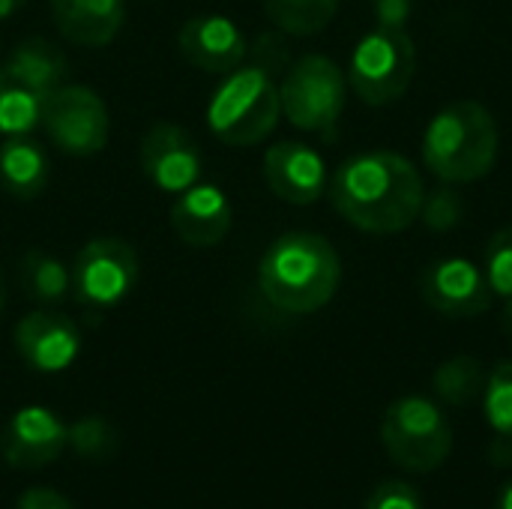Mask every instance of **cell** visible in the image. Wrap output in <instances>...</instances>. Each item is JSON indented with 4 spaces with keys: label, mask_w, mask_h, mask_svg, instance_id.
Instances as JSON below:
<instances>
[{
    "label": "cell",
    "mask_w": 512,
    "mask_h": 509,
    "mask_svg": "<svg viewBox=\"0 0 512 509\" xmlns=\"http://www.w3.org/2000/svg\"><path fill=\"white\" fill-rule=\"evenodd\" d=\"M330 201L342 219L366 234H399L420 219L426 186L411 159L390 150H369L339 165Z\"/></svg>",
    "instance_id": "1"
},
{
    "label": "cell",
    "mask_w": 512,
    "mask_h": 509,
    "mask_svg": "<svg viewBox=\"0 0 512 509\" xmlns=\"http://www.w3.org/2000/svg\"><path fill=\"white\" fill-rule=\"evenodd\" d=\"M342 282V261L333 243L312 231H288L270 243L258 264V288L288 315L324 309Z\"/></svg>",
    "instance_id": "2"
},
{
    "label": "cell",
    "mask_w": 512,
    "mask_h": 509,
    "mask_svg": "<svg viewBox=\"0 0 512 509\" xmlns=\"http://www.w3.org/2000/svg\"><path fill=\"white\" fill-rule=\"evenodd\" d=\"M498 159V123L474 99L441 108L423 135V162L444 183L483 180Z\"/></svg>",
    "instance_id": "3"
},
{
    "label": "cell",
    "mask_w": 512,
    "mask_h": 509,
    "mask_svg": "<svg viewBox=\"0 0 512 509\" xmlns=\"http://www.w3.org/2000/svg\"><path fill=\"white\" fill-rule=\"evenodd\" d=\"M282 114V99L273 75L261 66H237L213 90L207 123L210 132L231 147H252L264 141Z\"/></svg>",
    "instance_id": "4"
},
{
    "label": "cell",
    "mask_w": 512,
    "mask_h": 509,
    "mask_svg": "<svg viewBox=\"0 0 512 509\" xmlns=\"http://www.w3.org/2000/svg\"><path fill=\"white\" fill-rule=\"evenodd\" d=\"M381 441L399 468L429 474L447 462L453 450V429L438 402L426 396H402L384 411Z\"/></svg>",
    "instance_id": "5"
},
{
    "label": "cell",
    "mask_w": 512,
    "mask_h": 509,
    "mask_svg": "<svg viewBox=\"0 0 512 509\" xmlns=\"http://www.w3.org/2000/svg\"><path fill=\"white\" fill-rule=\"evenodd\" d=\"M417 72V45L405 27L369 30L348 66V84L369 105H390L405 96Z\"/></svg>",
    "instance_id": "6"
},
{
    "label": "cell",
    "mask_w": 512,
    "mask_h": 509,
    "mask_svg": "<svg viewBox=\"0 0 512 509\" xmlns=\"http://www.w3.org/2000/svg\"><path fill=\"white\" fill-rule=\"evenodd\" d=\"M348 78L324 54H306L285 72L279 84L282 114L303 132L330 135L345 111Z\"/></svg>",
    "instance_id": "7"
},
{
    "label": "cell",
    "mask_w": 512,
    "mask_h": 509,
    "mask_svg": "<svg viewBox=\"0 0 512 509\" xmlns=\"http://www.w3.org/2000/svg\"><path fill=\"white\" fill-rule=\"evenodd\" d=\"M138 276V255L126 240L96 237L72 261V294L87 312H108L132 294Z\"/></svg>",
    "instance_id": "8"
},
{
    "label": "cell",
    "mask_w": 512,
    "mask_h": 509,
    "mask_svg": "<svg viewBox=\"0 0 512 509\" xmlns=\"http://www.w3.org/2000/svg\"><path fill=\"white\" fill-rule=\"evenodd\" d=\"M42 126L54 147L72 156H93L108 144V108L102 96L84 84H60L45 99Z\"/></svg>",
    "instance_id": "9"
},
{
    "label": "cell",
    "mask_w": 512,
    "mask_h": 509,
    "mask_svg": "<svg viewBox=\"0 0 512 509\" xmlns=\"http://www.w3.org/2000/svg\"><path fill=\"white\" fill-rule=\"evenodd\" d=\"M138 162L144 177L168 192V195H180L183 189H189L192 183H198L201 177V147L192 138L189 129H183L180 123H153L138 147Z\"/></svg>",
    "instance_id": "10"
},
{
    "label": "cell",
    "mask_w": 512,
    "mask_h": 509,
    "mask_svg": "<svg viewBox=\"0 0 512 509\" xmlns=\"http://www.w3.org/2000/svg\"><path fill=\"white\" fill-rule=\"evenodd\" d=\"M423 300L444 318H477L492 306L486 273L465 258H438L420 276Z\"/></svg>",
    "instance_id": "11"
},
{
    "label": "cell",
    "mask_w": 512,
    "mask_h": 509,
    "mask_svg": "<svg viewBox=\"0 0 512 509\" xmlns=\"http://www.w3.org/2000/svg\"><path fill=\"white\" fill-rule=\"evenodd\" d=\"M69 444V429L63 420L39 405L21 408L12 414V420L3 429L0 453L9 468L33 471L42 465H51Z\"/></svg>",
    "instance_id": "12"
},
{
    "label": "cell",
    "mask_w": 512,
    "mask_h": 509,
    "mask_svg": "<svg viewBox=\"0 0 512 509\" xmlns=\"http://www.w3.org/2000/svg\"><path fill=\"white\" fill-rule=\"evenodd\" d=\"M15 351L21 360L45 375L63 372L75 363L81 351V336L72 318L60 312H30L15 324Z\"/></svg>",
    "instance_id": "13"
},
{
    "label": "cell",
    "mask_w": 512,
    "mask_h": 509,
    "mask_svg": "<svg viewBox=\"0 0 512 509\" xmlns=\"http://www.w3.org/2000/svg\"><path fill=\"white\" fill-rule=\"evenodd\" d=\"M264 180L270 192L288 204H315L327 189V165L318 150L300 141L273 144L264 153Z\"/></svg>",
    "instance_id": "14"
},
{
    "label": "cell",
    "mask_w": 512,
    "mask_h": 509,
    "mask_svg": "<svg viewBox=\"0 0 512 509\" xmlns=\"http://www.w3.org/2000/svg\"><path fill=\"white\" fill-rule=\"evenodd\" d=\"M234 222V207L216 183H192L171 207L174 234L192 249H210L225 240Z\"/></svg>",
    "instance_id": "15"
},
{
    "label": "cell",
    "mask_w": 512,
    "mask_h": 509,
    "mask_svg": "<svg viewBox=\"0 0 512 509\" xmlns=\"http://www.w3.org/2000/svg\"><path fill=\"white\" fill-rule=\"evenodd\" d=\"M180 54L204 72H231L246 57L243 30L225 15H195L177 33Z\"/></svg>",
    "instance_id": "16"
},
{
    "label": "cell",
    "mask_w": 512,
    "mask_h": 509,
    "mask_svg": "<svg viewBox=\"0 0 512 509\" xmlns=\"http://www.w3.org/2000/svg\"><path fill=\"white\" fill-rule=\"evenodd\" d=\"M123 0H51L57 30L75 45H108L123 27Z\"/></svg>",
    "instance_id": "17"
},
{
    "label": "cell",
    "mask_w": 512,
    "mask_h": 509,
    "mask_svg": "<svg viewBox=\"0 0 512 509\" xmlns=\"http://www.w3.org/2000/svg\"><path fill=\"white\" fill-rule=\"evenodd\" d=\"M51 180V162L48 153L24 138V135H12L3 147H0V186L21 201H33L45 192Z\"/></svg>",
    "instance_id": "18"
},
{
    "label": "cell",
    "mask_w": 512,
    "mask_h": 509,
    "mask_svg": "<svg viewBox=\"0 0 512 509\" xmlns=\"http://www.w3.org/2000/svg\"><path fill=\"white\" fill-rule=\"evenodd\" d=\"M3 69H9L21 81L33 84L36 90L51 93L60 84H66L69 60H66V54H63V48L57 42H51L45 36H27L9 51Z\"/></svg>",
    "instance_id": "19"
},
{
    "label": "cell",
    "mask_w": 512,
    "mask_h": 509,
    "mask_svg": "<svg viewBox=\"0 0 512 509\" xmlns=\"http://www.w3.org/2000/svg\"><path fill=\"white\" fill-rule=\"evenodd\" d=\"M48 93L0 66V135H27L42 123Z\"/></svg>",
    "instance_id": "20"
},
{
    "label": "cell",
    "mask_w": 512,
    "mask_h": 509,
    "mask_svg": "<svg viewBox=\"0 0 512 509\" xmlns=\"http://www.w3.org/2000/svg\"><path fill=\"white\" fill-rule=\"evenodd\" d=\"M21 285L36 303L54 306V303H63L69 297L72 270L60 258H54L51 252L30 249L21 258Z\"/></svg>",
    "instance_id": "21"
},
{
    "label": "cell",
    "mask_w": 512,
    "mask_h": 509,
    "mask_svg": "<svg viewBox=\"0 0 512 509\" xmlns=\"http://www.w3.org/2000/svg\"><path fill=\"white\" fill-rule=\"evenodd\" d=\"M339 9V0H264L267 18L291 36L321 33Z\"/></svg>",
    "instance_id": "22"
},
{
    "label": "cell",
    "mask_w": 512,
    "mask_h": 509,
    "mask_svg": "<svg viewBox=\"0 0 512 509\" xmlns=\"http://www.w3.org/2000/svg\"><path fill=\"white\" fill-rule=\"evenodd\" d=\"M483 366L474 357H453L435 372V393L444 405H468L483 393Z\"/></svg>",
    "instance_id": "23"
},
{
    "label": "cell",
    "mask_w": 512,
    "mask_h": 509,
    "mask_svg": "<svg viewBox=\"0 0 512 509\" xmlns=\"http://www.w3.org/2000/svg\"><path fill=\"white\" fill-rule=\"evenodd\" d=\"M483 411L489 426L512 438V360H504L492 369V375L486 378L483 387Z\"/></svg>",
    "instance_id": "24"
},
{
    "label": "cell",
    "mask_w": 512,
    "mask_h": 509,
    "mask_svg": "<svg viewBox=\"0 0 512 509\" xmlns=\"http://www.w3.org/2000/svg\"><path fill=\"white\" fill-rule=\"evenodd\" d=\"M69 444L84 459H105L108 453H114L117 435L102 417H84L69 429Z\"/></svg>",
    "instance_id": "25"
},
{
    "label": "cell",
    "mask_w": 512,
    "mask_h": 509,
    "mask_svg": "<svg viewBox=\"0 0 512 509\" xmlns=\"http://www.w3.org/2000/svg\"><path fill=\"white\" fill-rule=\"evenodd\" d=\"M486 279L495 294L512 297V225L501 228L486 246Z\"/></svg>",
    "instance_id": "26"
},
{
    "label": "cell",
    "mask_w": 512,
    "mask_h": 509,
    "mask_svg": "<svg viewBox=\"0 0 512 509\" xmlns=\"http://www.w3.org/2000/svg\"><path fill=\"white\" fill-rule=\"evenodd\" d=\"M462 213H465V201H462V195L456 189H438V192L426 195L423 198V210H420L423 222L432 231H450V228H456L459 219H462Z\"/></svg>",
    "instance_id": "27"
},
{
    "label": "cell",
    "mask_w": 512,
    "mask_h": 509,
    "mask_svg": "<svg viewBox=\"0 0 512 509\" xmlns=\"http://www.w3.org/2000/svg\"><path fill=\"white\" fill-rule=\"evenodd\" d=\"M366 509H423V498L414 486L402 480H387L369 495Z\"/></svg>",
    "instance_id": "28"
},
{
    "label": "cell",
    "mask_w": 512,
    "mask_h": 509,
    "mask_svg": "<svg viewBox=\"0 0 512 509\" xmlns=\"http://www.w3.org/2000/svg\"><path fill=\"white\" fill-rule=\"evenodd\" d=\"M255 66L267 69L270 75L282 72L288 66V45L276 36H261L255 48Z\"/></svg>",
    "instance_id": "29"
},
{
    "label": "cell",
    "mask_w": 512,
    "mask_h": 509,
    "mask_svg": "<svg viewBox=\"0 0 512 509\" xmlns=\"http://www.w3.org/2000/svg\"><path fill=\"white\" fill-rule=\"evenodd\" d=\"M414 0H375V15L381 27H405Z\"/></svg>",
    "instance_id": "30"
},
{
    "label": "cell",
    "mask_w": 512,
    "mask_h": 509,
    "mask_svg": "<svg viewBox=\"0 0 512 509\" xmlns=\"http://www.w3.org/2000/svg\"><path fill=\"white\" fill-rule=\"evenodd\" d=\"M15 509H75L60 492L54 489H30L21 495L18 507Z\"/></svg>",
    "instance_id": "31"
},
{
    "label": "cell",
    "mask_w": 512,
    "mask_h": 509,
    "mask_svg": "<svg viewBox=\"0 0 512 509\" xmlns=\"http://www.w3.org/2000/svg\"><path fill=\"white\" fill-rule=\"evenodd\" d=\"M498 465H512V438H504L501 435V441L492 447V453H489Z\"/></svg>",
    "instance_id": "32"
},
{
    "label": "cell",
    "mask_w": 512,
    "mask_h": 509,
    "mask_svg": "<svg viewBox=\"0 0 512 509\" xmlns=\"http://www.w3.org/2000/svg\"><path fill=\"white\" fill-rule=\"evenodd\" d=\"M27 0H0V18H9V15H15L21 6H24Z\"/></svg>",
    "instance_id": "33"
},
{
    "label": "cell",
    "mask_w": 512,
    "mask_h": 509,
    "mask_svg": "<svg viewBox=\"0 0 512 509\" xmlns=\"http://www.w3.org/2000/svg\"><path fill=\"white\" fill-rule=\"evenodd\" d=\"M501 327L512 339V297H507V306H504V315H501Z\"/></svg>",
    "instance_id": "34"
},
{
    "label": "cell",
    "mask_w": 512,
    "mask_h": 509,
    "mask_svg": "<svg viewBox=\"0 0 512 509\" xmlns=\"http://www.w3.org/2000/svg\"><path fill=\"white\" fill-rule=\"evenodd\" d=\"M498 509H512V483L504 486V492H501V498H498Z\"/></svg>",
    "instance_id": "35"
},
{
    "label": "cell",
    "mask_w": 512,
    "mask_h": 509,
    "mask_svg": "<svg viewBox=\"0 0 512 509\" xmlns=\"http://www.w3.org/2000/svg\"><path fill=\"white\" fill-rule=\"evenodd\" d=\"M3 306H6V291H3V276H0V315H3Z\"/></svg>",
    "instance_id": "36"
}]
</instances>
